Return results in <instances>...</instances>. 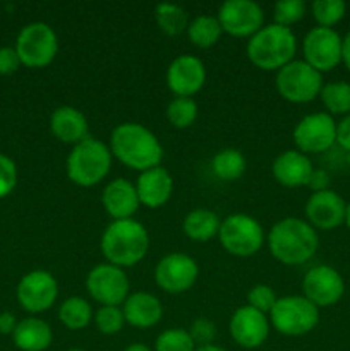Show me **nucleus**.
Here are the masks:
<instances>
[{"instance_id":"f257e3e1","label":"nucleus","mask_w":350,"mask_h":351,"mask_svg":"<svg viewBox=\"0 0 350 351\" xmlns=\"http://www.w3.org/2000/svg\"><path fill=\"white\" fill-rule=\"evenodd\" d=\"M112 156L139 173L161 165L163 146L148 127L137 122L119 123L110 134Z\"/></svg>"},{"instance_id":"f03ea898","label":"nucleus","mask_w":350,"mask_h":351,"mask_svg":"<svg viewBox=\"0 0 350 351\" xmlns=\"http://www.w3.org/2000/svg\"><path fill=\"white\" fill-rule=\"evenodd\" d=\"M271 257L283 266H301L319 249L318 232L305 219L288 216L271 226L266 237Z\"/></svg>"},{"instance_id":"7ed1b4c3","label":"nucleus","mask_w":350,"mask_h":351,"mask_svg":"<svg viewBox=\"0 0 350 351\" xmlns=\"http://www.w3.org/2000/svg\"><path fill=\"white\" fill-rule=\"evenodd\" d=\"M100 249L106 263L122 269L139 264L150 250V233L143 223L130 219L112 221L103 232Z\"/></svg>"},{"instance_id":"20e7f679","label":"nucleus","mask_w":350,"mask_h":351,"mask_svg":"<svg viewBox=\"0 0 350 351\" xmlns=\"http://www.w3.org/2000/svg\"><path fill=\"white\" fill-rule=\"evenodd\" d=\"M247 58L254 67L264 72H278L290 64L297 53V36L290 27L264 24L246 47Z\"/></svg>"},{"instance_id":"39448f33","label":"nucleus","mask_w":350,"mask_h":351,"mask_svg":"<svg viewBox=\"0 0 350 351\" xmlns=\"http://www.w3.org/2000/svg\"><path fill=\"white\" fill-rule=\"evenodd\" d=\"M113 156L108 144L89 136L82 143L72 146L65 163V171L78 187H95L102 184L112 170Z\"/></svg>"},{"instance_id":"423d86ee","label":"nucleus","mask_w":350,"mask_h":351,"mask_svg":"<svg viewBox=\"0 0 350 351\" xmlns=\"http://www.w3.org/2000/svg\"><path fill=\"white\" fill-rule=\"evenodd\" d=\"M268 317L275 331L288 338H299L318 328L319 308L304 295H287L278 298Z\"/></svg>"},{"instance_id":"0eeeda50","label":"nucleus","mask_w":350,"mask_h":351,"mask_svg":"<svg viewBox=\"0 0 350 351\" xmlns=\"http://www.w3.org/2000/svg\"><path fill=\"white\" fill-rule=\"evenodd\" d=\"M220 245L235 257H253L263 249L266 233L254 216L233 213L222 219L218 232Z\"/></svg>"},{"instance_id":"6e6552de","label":"nucleus","mask_w":350,"mask_h":351,"mask_svg":"<svg viewBox=\"0 0 350 351\" xmlns=\"http://www.w3.org/2000/svg\"><path fill=\"white\" fill-rule=\"evenodd\" d=\"M277 91L285 101L294 105H305L319 98L323 86V74L312 69L307 62L294 60L281 67L275 75Z\"/></svg>"},{"instance_id":"1a4fd4ad","label":"nucleus","mask_w":350,"mask_h":351,"mask_svg":"<svg viewBox=\"0 0 350 351\" xmlns=\"http://www.w3.org/2000/svg\"><path fill=\"white\" fill-rule=\"evenodd\" d=\"M16 51L21 65L27 69H43L55 60L58 53V38L47 23H31L19 31Z\"/></svg>"},{"instance_id":"9d476101","label":"nucleus","mask_w":350,"mask_h":351,"mask_svg":"<svg viewBox=\"0 0 350 351\" xmlns=\"http://www.w3.org/2000/svg\"><path fill=\"white\" fill-rule=\"evenodd\" d=\"M129 278L113 264H98L86 276V290L100 307H120L129 297Z\"/></svg>"},{"instance_id":"9b49d317","label":"nucleus","mask_w":350,"mask_h":351,"mask_svg":"<svg viewBox=\"0 0 350 351\" xmlns=\"http://www.w3.org/2000/svg\"><path fill=\"white\" fill-rule=\"evenodd\" d=\"M295 149L304 154H321L336 144V122L326 112L309 113L294 127Z\"/></svg>"},{"instance_id":"f8f14e48","label":"nucleus","mask_w":350,"mask_h":351,"mask_svg":"<svg viewBox=\"0 0 350 351\" xmlns=\"http://www.w3.org/2000/svg\"><path fill=\"white\" fill-rule=\"evenodd\" d=\"M343 38L331 27H312L302 40V60L318 72H329L342 64Z\"/></svg>"},{"instance_id":"ddd939ff","label":"nucleus","mask_w":350,"mask_h":351,"mask_svg":"<svg viewBox=\"0 0 350 351\" xmlns=\"http://www.w3.org/2000/svg\"><path fill=\"white\" fill-rule=\"evenodd\" d=\"M199 276V266L194 257L182 252H172L161 257L154 267V283L168 295H180L191 290Z\"/></svg>"},{"instance_id":"4468645a","label":"nucleus","mask_w":350,"mask_h":351,"mask_svg":"<svg viewBox=\"0 0 350 351\" xmlns=\"http://www.w3.org/2000/svg\"><path fill=\"white\" fill-rule=\"evenodd\" d=\"M223 33L233 38H253L264 26V10L254 0H226L216 14Z\"/></svg>"},{"instance_id":"2eb2a0df","label":"nucleus","mask_w":350,"mask_h":351,"mask_svg":"<svg viewBox=\"0 0 350 351\" xmlns=\"http://www.w3.org/2000/svg\"><path fill=\"white\" fill-rule=\"evenodd\" d=\"M17 302L30 314H41L54 307L58 298V283L50 271L34 269L24 274L17 285Z\"/></svg>"},{"instance_id":"dca6fc26","label":"nucleus","mask_w":350,"mask_h":351,"mask_svg":"<svg viewBox=\"0 0 350 351\" xmlns=\"http://www.w3.org/2000/svg\"><path fill=\"white\" fill-rule=\"evenodd\" d=\"M302 291L304 297L318 308L333 307L345 293V281L335 267L319 264L304 274Z\"/></svg>"},{"instance_id":"f3484780","label":"nucleus","mask_w":350,"mask_h":351,"mask_svg":"<svg viewBox=\"0 0 350 351\" xmlns=\"http://www.w3.org/2000/svg\"><path fill=\"white\" fill-rule=\"evenodd\" d=\"M270 317L249 305L237 308L229 322L230 336L244 350H256L263 346L270 336Z\"/></svg>"},{"instance_id":"a211bd4d","label":"nucleus","mask_w":350,"mask_h":351,"mask_svg":"<svg viewBox=\"0 0 350 351\" xmlns=\"http://www.w3.org/2000/svg\"><path fill=\"white\" fill-rule=\"evenodd\" d=\"M167 86L177 98H192L206 82V67L194 55H178L167 69Z\"/></svg>"},{"instance_id":"6ab92c4d","label":"nucleus","mask_w":350,"mask_h":351,"mask_svg":"<svg viewBox=\"0 0 350 351\" xmlns=\"http://www.w3.org/2000/svg\"><path fill=\"white\" fill-rule=\"evenodd\" d=\"M305 221L314 230L329 232L338 226L345 225L347 202L340 194L328 189V191L312 192L305 202Z\"/></svg>"},{"instance_id":"aec40b11","label":"nucleus","mask_w":350,"mask_h":351,"mask_svg":"<svg viewBox=\"0 0 350 351\" xmlns=\"http://www.w3.org/2000/svg\"><path fill=\"white\" fill-rule=\"evenodd\" d=\"M102 206L113 221L134 218L141 208L136 185L127 178H113L103 189Z\"/></svg>"},{"instance_id":"412c9836","label":"nucleus","mask_w":350,"mask_h":351,"mask_svg":"<svg viewBox=\"0 0 350 351\" xmlns=\"http://www.w3.org/2000/svg\"><path fill=\"white\" fill-rule=\"evenodd\" d=\"M312 171H314V167H312L311 158L297 149L283 151L275 158L271 165L273 178L281 187L287 189L307 187Z\"/></svg>"},{"instance_id":"4be33fe9","label":"nucleus","mask_w":350,"mask_h":351,"mask_svg":"<svg viewBox=\"0 0 350 351\" xmlns=\"http://www.w3.org/2000/svg\"><path fill=\"white\" fill-rule=\"evenodd\" d=\"M134 185H136L141 206L148 209L163 208L174 194V178L170 171L161 165L139 173Z\"/></svg>"},{"instance_id":"5701e85b","label":"nucleus","mask_w":350,"mask_h":351,"mask_svg":"<svg viewBox=\"0 0 350 351\" xmlns=\"http://www.w3.org/2000/svg\"><path fill=\"white\" fill-rule=\"evenodd\" d=\"M126 324L136 329L154 328L163 317V305L160 298L148 291H134L122 304Z\"/></svg>"},{"instance_id":"b1692460","label":"nucleus","mask_w":350,"mask_h":351,"mask_svg":"<svg viewBox=\"0 0 350 351\" xmlns=\"http://www.w3.org/2000/svg\"><path fill=\"white\" fill-rule=\"evenodd\" d=\"M50 130L57 141L64 144L82 143L89 137V123L84 113L75 106H58L50 117Z\"/></svg>"},{"instance_id":"393cba45","label":"nucleus","mask_w":350,"mask_h":351,"mask_svg":"<svg viewBox=\"0 0 350 351\" xmlns=\"http://www.w3.org/2000/svg\"><path fill=\"white\" fill-rule=\"evenodd\" d=\"M12 341L21 351H45L54 341V331L40 317H26L17 322Z\"/></svg>"},{"instance_id":"a878e982","label":"nucleus","mask_w":350,"mask_h":351,"mask_svg":"<svg viewBox=\"0 0 350 351\" xmlns=\"http://www.w3.org/2000/svg\"><path fill=\"white\" fill-rule=\"evenodd\" d=\"M222 219L211 209H192L182 221V232L192 242H209L218 237Z\"/></svg>"},{"instance_id":"bb28decb","label":"nucleus","mask_w":350,"mask_h":351,"mask_svg":"<svg viewBox=\"0 0 350 351\" xmlns=\"http://www.w3.org/2000/svg\"><path fill=\"white\" fill-rule=\"evenodd\" d=\"M93 307L86 298L69 297L58 307V321L69 331H82L93 322Z\"/></svg>"},{"instance_id":"cd10ccee","label":"nucleus","mask_w":350,"mask_h":351,"mask_svg":"<svg viewBox=\"0 0 350 351\" xmlns=\"http://www.w3.org/2000/svg\"><path fill=\"white\" fill-rule=\"evenodd\" d=\"M246 156L235 147H225L218 151L211 160V170L222 182H235L246 173Z\"/></svg>"},{"instance_id":"c85d7f7f","label":"nucleus","mask_w":350,"mask_h":351,"mask_svg":"<svg viewBox=\"0 0 350 351\" xmlns=\"http://www.w3.org/2000/svg\"><path fill=\"white\" fill-rule=\"evenodd\" d=\"M154 21L161 33L167 36H178L189 27V14L182 5L170 2H161L154 7Z\"/></svg>"},{"instance_id":"c756f323","label":"nucleus","mask_w":350,"mask_h":351,"mask_svg":"<svg viewBox=\"0 0 350 351\" xmlns=\"http://www.w3.org/2000/svg\"><path fill=\"white\" fill-rule=\"evenodd\" d=\"M185 33H187L189 41L194 47L206 50V48H211L218 43L223 34V29L220 26L216 16H205L202 14V16L194 17L189 23V27Z\"/></svg>"},{"instance_id":"7c9ffc66","label":"nucleus","mask_w":350,"mask_h":351,"mask_svg":"<svg viewBox=\"0 0 350 351\" xmlns=\"http://www.w3.org/2000/svg\"><path fill=\"white\" fill-rule=\"evenodd\" d=\"M319 99L329 115H350V84L345 81L326 82L319 93Z\"/></svg>"},{"instance_id":"2f4dec72","label":"nucleus","mask_w":350,"mask_h":351,"mask_svg":"<svg viewBox=\"0 0 350 351\" xmlns=\"http://www.w3.org/2000/svg\"><path fill=\"white\" fill-rule=\"evenodd\" d=\"M198 103L192 98H177L175 96L167 106V120L175 129H189L198 120Z\"/></svg>"},{"instance_id":"473e14b6","label":"nucleus","mask_w":350,"mask_h":351,"mask_svg":"<svg viewBox=\"0 0 350 351\" xmlns=\"http://www.w3.org/2000/svg\"><path fill=\"white\" fill-rule=\"evenodd\" d=\"M347 5L343 0H316L311 5V14L319 27H335L345 17Z\"/></svg>"},{"instance_id":"72a5a7b5","label":"nucleus","mask_w":350,"mask_h":351,"mask_svg":"<svg viewBox=\"0 0 350 351\" xmlns=\"http://www.w3.org/2000/svg\"><path fill=\"white\" fill-rule=\"evenodd\" d=\"M196 345L192 341L187 329L170 328L156 336L154 351H194Z\"/></svg>"},{"instance_id":"f704fd0d","label":"nucleus","mask_w":350,"mask_h":351,"mask_svg":"<svg viewBox=\"0 0 350 351\" xmlns=\"http://www.w3.org/2000/svg\"><path fill=\"white\" fill-rule=\"evenodd\" d=\"M307 12L304 0H280L273 7V23L278 26L290 27L301 23Z\"/></svg>"},{"instance_id":"c9c22d12","label":"nucleus","mask_w":350,"mask_h":351,"mask_svg":"<svg viewBox=\"0 0 350 351\" xmlns=\"http://www.w3.org/2000/svg\"><path fill=\"white\" fill-rule=\"evenodd\" d=\"M93 321H95L96 329L105 336L119 335L126 326L122 307H100L95 312Z\"/></svg>"},{"instance_id":"e433bc0d","label":"nucleus","mask_w":350,"mask_h":351,"mask_svg":"<svg viewBox=\"0 0 350 351\" xmlns=\"http://www.w3.org/2000/svg\"><path fill=\"white\" fill-rule=\"evenodd\" d=\"M277 300L278 297L277 293H275L273 288L263 283L254 285V287L249 290V293H247V305L256 308V311L263 312V314L266 315H270L271 308L275 307Z\"/></svg>"},{"instance_id":"4c0bfd02","label":"nucleus","mask_w":350,"mask_h":351,"mask_svg":"<svg viewBox=\"0 0 350 351\" xmlns=\"http://www.w3.org/2000/svg\"><path fill=\"white\" fill-rule=\"evenodd\" d=\"M187 331L196 346L213 345V341L216 338V326L213 324V321H209L206 317L196 319Z\"/></svg>"},{"instance_id":"58836bf2","label":"nucleus","mask_w":350,"mask_h":351,"mask_svg":"<svg viewBox=\"0 0 350 351\" xmlns=\"http://www.w3.org/2000/svg\"><path fill=\"white\" fill-rule=\"evenodd\" d=\"M17 185L16 163L9 156L0 153V199L12 194Z\"/></svg>"},{"instance_id":"ea45409f","label":"nucleus","mask_w":350,"mask_h":351,"mask_svg":"<svg viewBox=\"0 0 350 351\" xmlns=\"http://www.w3.org/2000/svg\"><path fill=\"white\" fill-rule=\"evenodd\" d=\"M21 67L19 55L16 48L2 47L0 48V75H10Z\"/></svg>"},{"instance_id":"a19ab883","label":"nucleus","mask_w":350,"mask_h":351,"mask_svg":"<svg viewBox=\"0 0 350 351\" xmlns=\"http://www.w3.org/2000/svg\"><path fill=\"white\" fill-rule=\"evenodd\" d=\"M336 144L350 153V115H345L340 122H336Z\"/></svg>"},{"instance_id":"79ce46f5","label":"nucleus","mask_w":350,"mask_h":351,"mask_svg":"<svg viewBox=\"0 0 350 351\" xmlns=\"http://www.w3.org/2000/svg\"><path fill=\"white\" fill-rule=\"evenodd\" d=\"M307 187L311 189L312 192H321V191H328L329 189V173L326 170H316L312 171L311 178H309Z\"/></svg>"},{"instance_id":"37998d69","label":"nucleus","mask_w":350,"mask_h":351,"mask_svg":"<svg viewBox=\"0 0 350 351\" xmlns=\"http://www.w3.org/2000/svg\"><path fill=\"white\" fill-rule=\"evenodd\" d=\"M16 326L17 321L14 314H10V312H2L0 314V335H12Z\"/></svg>"},{"instance_id":"c03bdc74","label":"nucleus","mask_w":350,"mask_h":351,"mask_svg":"<svg viewBox=\"0 0 350 351\" xmlns=\"http://www.w3.org/2000/svg\"><path fill=\"white\" fill-rule=\"evenodd\" d=\"M342 64L345 65L347 71L350 72V31L343 36L342 43Z\"/></svg>"},{"instance_id":"a18cd8bd","label":"nucleus","mask_w":350,"mask_h":351,"mask_svg":"<svg viewBox=\"0 0 350 351\" xmlns=\"http://www.w3.org/2000/svg\"><path fill=\"white\" fill-rule=\"evenodd\" d=\"M124 351H153V350H151L148 345H144V343H132V345L127 346Z\"/></svg>"},{"instance_id":"49530a36","label":"nucleus","mask_w":350,"mask_h":351,"mask_svg":"<svg viewBox=\"0 0 350 351\" xmlns=\"http://www.w3.org/2000/svg\"><path fill=\"white\" fill-rule=\"evenodd\" d=\"M194 351H226V350H223L222 346H218V345H215V343H213V345L196 346V350H194Z\"/></svg>"},{"instance_id":"de8ad7c7","label":"nucleus","mask_w":350,"mask_h":351,"mask_svg":"<svg viewBox=\"0 0 350 351\" xmlns=\"http://www.w3.org/2000/svg\"><path fill=\"white\" fill-rule=\"evenodd\" d=\"M345 225L350 232V202H347V213H345Z\"/></svg>"},{"instance_id":"09e8293b","label":"nucleus","mask_w":350,"mask_h":351,"mask_svg":"<svg viewBox=\"0 0 350 351\" xmlns=\"http://www.w3.org/2000/svg\"><path fill=\"white\" fill-rule=\"evenodd\" d=\"M347 165H349V168H350V153H347Z\"/></svg>"},{"instance_id":"8fccbe9b","label":"nucleus","mask_w":350,"mask_h":351,"mask_svg":"<svg viewBox=\"0 0 350 351\" xmlns=\"http://www.w3.org/2000/svg\"><path fill=\"white\" fill-rule=\"evenodd\" d=\"M69 351H86V350H82V348H72V350H69Z\"/></svg>"}]
</instances>
